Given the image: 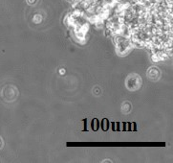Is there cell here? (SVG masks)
Segmentation results:
<instances>
[{
	"label": "cell",
	"instance_id": "6da1fadb",
	"mask_svg": "<svg viewBox=\"0 0 173 163\" xmlns=\"http://www.w3.org/2000/svg\"><path fill=\"white\" fill-rule=\"evenodd\" d=\"M91 126H92V130H99V120L97 119V118H95V119H93L92 120V123H91Z\"/></svg>",
	"mask_w": 173,
	"mask_h": 163
},
{
	"label": "cell",
	"instance_id": "7a4b0ae2",
	"mask_svg": "<svg viewBox=\"0 0 173 163\" xmlns=\"http://www.w3.org/2000/svg\"><path fill=\"white\" fill-rule=\"evenodd\" d=\"M41 18H42V17H41L40 14H35V17H34V21L35 23H39L41 21Z\"/></svg>",
	"mask_w": 173,
	"mask_h": 163
},
{
	"label": "cell",
	"instance_id": "3957f363",
	"mask_svg": "<svg viewBox=\"0 0 173 163\" xmlns=\"http://www.w3.org/2000/svg\"><path fill=\"white\" fill-rule=\"evenodd\" d=\"M28 2H29V4H31V5H34V4H35L36 0H28Z\"/></svg>",
	"mask_w": 173,
	"mask_h": 163
},
{
	"label": "cell",
	"instance_id": "277c9868",
	"mask_svg": "<svg viewBox=\"0 0 173 163\" xmlns=\"http://www.w3.org/2000/svg\"><path fill=\"white\" fill-rule=\"evenodd\" d=\"M59 73H60L61 75H62V74H64V73H65V70H64V69H60V70H59Z\"/></svg>",
	"mask_w": 173,
	"mask_h": 163
}]
</instances>
